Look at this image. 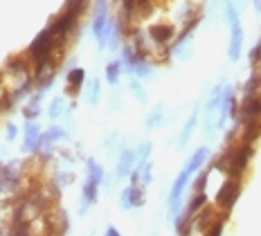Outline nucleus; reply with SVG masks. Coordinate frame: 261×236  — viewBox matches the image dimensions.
I'll list each match as a JSON object with an SVG mask.
<instances>
[{"label": "nucleus", "mask_w": 261, "mask_h": 236, "mask_svg": "<svg viewBox=\"0 0 261 236\" xmlns=\"http://www.w3.org/2000/svg\"><path fill=\"white\" fill-rule=\"evenodd\" d=\"M16 236H30V234H27V229L23 227V229H20V232H18V234H16Z\"/></svg>", "instance_id": "obj_35"}, {"label": "nucleus", "mask_w": 261, "mask_h": 236, "mask_svg": "<svg viewBox=\"0 0 261 236\" xmlns=\"http://www.w3.org/2000/svg\"><path fill=\"white\" fill-rule=\"evenodd\" d=\"M173 34H176V30H173L171 25H153L149 27V36L151 41L155 43V45H165V43H169Z\"/></svg>", "instance_id": "obj_6"}, {"label": "nucleus", "mask_w": 261, "mask_h": 236, "mask_svg": "<svg viewBox=\"0 0 261 236\" xmlns=\"http://www.w3.org/2000/svg\"><path fill=\"white\" fill-rule=\"evenodd\" d=\"M130 205H133V202H130V187H128V189L122 194V207H124V209H128Z\"/></svg>", "instance_id": "obj_29"}, {"label": "nucleus", "mask_w": 261, "mask_h": 236, "mask_svg": "<svg viewBox=\"0 0 261 236\" xmlns=\"http://www.w3.org/2000/svg\"><path fill=\"white\" fill-rule=\"evenodd\" d=\"M14 99H16L14 95H3L0 97V111H9V108L14 106Z\"/></svg>", "instance_id": "obj_27"}, {"label": "nucleus", "mask_w": 261, "mask_h": 236, "mask_svg": "<svg viewBox=\"0 0 261 236\" xmlns=\"http://www.w3.org/2000/svg\"><path fill=\"white\" fill-rule=\"evenodd\" d=\"M74 23H77V14L65 12V9H63V14L59 16V18L54 20V23H52L50 27H47V30H50L57 38H63L65 34H70V30L74 27Z\"/></svg>", "instance_id": "obj_3"}, {"label": "nucleus", "mask_w": 261, "mask_h": 236, "mask_svg": "<svg viewBox=\"0 0 261 236\" xmlns=\"http://www.w3.org/2000/svg\"><path fill=\"white\" fill-rule=\"evenodd\" d=\"M99 92H101V86L97 79H92L88 84V90H86V99H88V103H92L95 106L97 101H99Z\"/></svg>", "instance_id": "obj_18"}, {"label": "nucleus", "mask_w": 261, "mask_h": 236, "mask_svg": "<svg viewBox=\"0 0 261 236\" xmlns=\"http://www.w3.org/2000/svg\"><path fill=\"white\" fill-rule=\"evenodd\" d=\"M207 153H210V151L205 149V146H203V149H198V151H196L192 158H189V162H187V167H185V169H187L189 173H194L196 169H200V164H203L205 160H207Z\"/></svg>", "instance_id": "obj_14"}, {"label": "nucleus", "mask_w": 261, "mask_h": 236, "mask_svg": "<svg viewBox=\"0 0 261 236\" xmlns=\"http://www.w3.org/2000/svg\"><path fill=\"white\" fill-rule=\"evenodd\" d=\"M106 236H122V234H119L115 227H108V229H106Z\"/></svg>", "instance_id": "obj_33"}, {"label": "nucleus", "mask_w": 261, "mask_h": 236, "mask_svg": "<svg viewBox=\"0 0 261 236\" xmlns=\"http://www.w3.org/2000/svg\"><path fill=\"white\" fill-rule=\"evenodd\" d=\"M135 164V151H124L122 155H119V164H117V175L119 178H124L130 169H133Z\"/></svg>", "instance_id": "obj_10"}, {"label": "nucleus", "mask_w": 261, "mask_h": 236, "mask_svg": "<svg viewBox=\"0 0 261 236\" xmlns=\"http://www.w3.org/2000/svg\"><path fill=\"white\" fill-rule=\"evenodd\" d=\"M196 119H198V106H196V108H194V113L189 115L187 124H185V128H182V133H180V140H178V144H180V146L187 144V140L192 137V130L196 128Z\"/></svg>", "instance_id": "obj_12"}, {"label": "nucleus", "mask_w": 261, "mask_h": 236, "mask_svg": "<svg viewBox=\"0 0 261 236\" xmlns=\"http://www.w3.org/2000/svg\"><path fill=\"white\" fill-rule=\"evenodd\" d=\"M241 115L250 122H254V119L261 115V99L259 97H246V101H243V108H241Z\"/></svg>", "instance_id": "obj_8"}, {"label": "nucleus", "mask_w": 261, "mask_h": 236, "mask_svg": "<svg viewBox=\"0 0 261 236\" xmlns=\"http://www.w3.org/2000/svg\"><path fill=\"white\" fill-rule=\"evenodd\" d=\"M205 202H207V196H205L203 191H198V196H196V198L192 200V205H189V214H196L200 207L205 205Z\"/></svg>", "instance_id": "obj_25"}, {"label": "nucleus", "mask_w": 261, "mask_h": 236, "mask_svg": "<svg viewBox=\"0 0 261 236\" xmlns=\"http://www.w3.org/2000/svg\"><path fill=\"white\" fill-rule=\"evenodd\" d=\"M259 59H261V41L252 47V52H250V63H259Z\"/></svg>", "instance_id": "obj_28"}, {"label": "nucleus", "mask_w": 261, "mask_h": 236, "mask_svg": "<svg viewBox=\"0 0 261 236\" xmlns=\"http://www.w3.org/2000/svg\"><path fill=\"white\" fill-rule=\"evenodd\" d=\"M65 111V99L63 97H57L52 103H50V111H47V115H50V119H57V117H61Z\"/></svg>", "instance_id": "obj_21"}, {"label": "nucleus", "mask_w": 261, "mask_h": 236, "mask_svg": "<svg viewBox=\"0 0 261 236\" xmlns=\"http://www.w3.org/2000/svg\"><path fill=\"white\" fill-rule=\"evenodd\" d=\"M88 171H90V180H95V182H101L104 173H101V167L95 160H88Z\"/></svg>", "instance_id": "obj_24"}, {"label": "nucleus", "mask_w": 261, "mask_h": 236, "mask_svg": "<svg viewBox=\"0 0 261 236\" xmlns=\"http://www.w3.org/2000/svg\"><path fill=\"white\" fill-rule=\"evenodd\" d=\"M39 126H36L34 122H27L25 126V151L30 149H36L39 146Z\"/></svg>", "instance_id": "obj_9"}, {"label": "nucleus", "mask_w": 261, "mask_h": 236, "mask_svg": "<svg viewBox=\"0 0 261 236\" xmlns=\"http://www.w3.org/2000/svg\"><path fill=\"white\" fill-rule=\"evenodd\" d=\"M162 124H165V106L160 103V106H155L153 111L149 113V117H146V128L153 130V128H158V126H162Z\"/></svg>", "instance_id": "obj_11"}, {"label": "nucleus", "mask_w": 261, "mask_h": 236, "mask_svg": "<svg viewBox=\"0 0 261 236\" xmlns=\"http://www.w3.org/2000/svg\"><path fill=\"white\" fill-rule=\"evenodd\" d=\"M84 79H86V70L84 68H72L68 72V86L70 90H79L84 86Z\"/></svg>", "instance_id": "obj_13"}, {"label": "nucleus", "mask_w": 261, "mask_h": 236, "mask_svg": "<svg viewBox=\"0 0 261 236\" xmlns=\"http://www.w3.org/2000/svg\"><path fill=\"white\" fill-rule=\"evenodd\" d=\"M16 133H18V128H16L14 124H9V126H7V140H14Z\"/></svg>", "instance_id": "obj_32"}, {"label": "nucleus", "mask_w": 261, "mask_h": 236, "mask_svg": "<svg viewBox=\"0 0 261 236\" xmlns=\"http://www.w3.org/2000/svg\"><path fill=\"white\" fill-rule=\"evenodd\" d=\"M257 135H259V126H257V122H250V124H248V128H246V142L250 144V142H252Z\"/></svg>", "instance_id": "obj_26"}, {"label": "nucleus", "mask_w": 261, "mask_h": 236, "mask_svg": "<svg viewBox=\"0 0 261 236\" xmlns=\"http://www.w3.org/2000/svg\"><path fill=\"white\" fill-rule=\"evenodd\" d=\"M128 88H130V92H133L135 99H138L140 103H146V90H144L142 81H140V79H133V81L128 84Z\"/></svg>", "instance_id": "obj_19"}, {"label": "nucleus", "mask_w": 261, "mask_h": 236, "mask_svg": "<svg viewBox=\"0 0 261 236\" xmlns=\"http://www.w3.org/2000/svg\"><path fill=\"white\" fill-rule=\"evenodd\" d=\"M205 182H207V171H205L203 175H200L198 180H196V189L198 191H203V187H205Z\"/></svg>", "instance_id": "obj_30"}, {"label": "nucleus", "mask_w": 261, "mask_h": 236, "mask_svg": "<svg viewBox=\"0 0 261 236\" xmlns=\"http://www.w3.org/2000/svg\"><path fill=\"white\" fill-rule=\"evenodd\" d=\"M221 232H223V223L219 221V223H214V227H212L210 236H221Z\"/></svg>", "instance_id": "obj_31"}, {"label": "nucleus", "mask_w": 261, "mask_h": 236, "mask_svg": "<svg viewBox=\"0 0 261 236\" xmlns=\"http://www.w3.org/2000/svg\"><path fill=\"white\" fill-rule=\"evenodd\" d=\"M61 137H63V130H61V128H47L45 133H43V135L39 137V146H36V149H41V146L50 144V142L61 140Z\"/></svg>", "instance_id": "obj_17"}, {"label": "nucleus", "mask_w": 261, "mask_h": 236, "mask_svg": "<svg viewBox=\"0 0 261 236\" xmlns=\"http://www.w3.org/2000/svg\"><path fill=\"white\" fill-rule=\"evenodd\" d=\"M86 5H88V0H65V12H72V14H77L81 16L86 12Z\"/></svg>", "instance_id": "obj_20"}, {"label": "nucleus", "mask_w": 261, "mask_h": 236, "mask_svg": "<svg viewBox=\"0 0 261 236\" xmlns=\"http://www.w3.org/2000/svg\"><path fill=\"white\" fill-rule=\"evenodd\" d=\"M225 20L230 25L239 23V9L234 7V3H225Z\"/></svg>", "instance_id": "obj_23"}, {"label": "nucleus", "mask_w": 261, "mask_h": 236, "mask_svg": "<svg viewBox=\"0 0 261 236\" xmlns=\"http://www.w3.org/2000/svg\"><path fill=\"white\" fill-rule=\"evenodd\" d=\"M241 50H243V30L241 25H232V36H230V47H227V57L232 63H237L241 59Z\"/></svg>", "instance_id": "obj_5"}, {"label": "nucleus", "mask_w": 261, "mask_h": 236, "mask_svg": "<svg viewBox=\"0 0 261 236\" xmlns=\"http://www.w3.org/2000/svg\"><path fill=\"white\" fill-rule=\"evenodd\" d=\"M250 155H252V149H250V144L239 146V149L230 155V164H227V173H230L232 178L241 175V173H243V169H246V164H248V160H250Z\"/></svg>", "instance_id": "obj_2"}, {"label": "nucleus", "mask_w": 261, "mask_h": 236, "mask_svg": "<svg viewBox=\"0 0 261 236\" xmlns=\"http://www.w3.org/2000/svg\"><path fill=\"white\" fill-rule=\"evenodd\" d=\"M97 187H99V182H95V180H88L84 187V196L88 202H95L97 200Z\"/></svg>", "instance_id": "obj_22"}, {"label": "nucleus", "mask_w": 261, "mask_h": 236, "mask_svg": "<svg viewBox=\"0 0 261 236\" xmlns=\"http://www.w3.org/2000/svg\"><path fill=\"white\" fill-rule=\"evenodd\" d=\"M30 57L34 59V68H36V79H41L43 72L47 70V65L52 63L54 57V34L50 30L41 32L39 36L32 41L30 45Z\"/></svg>", "instance_id": "obj_1"}, {"label": "nucleus", "mask_w": 261, "mask_h": 236, "mask_svg": "<svg viewBox=\"0 0 261 236\" xmlns=\"http://www.w3.org/2000/svg\"><path fill=\"white\" fill-rule=\"evenodd\" d=\"M119 74H122V63H119V61H111L106 65V81L111 86L119 84Z\"/></svg>", "instance_id": "obj_15"}, {"label": "nucleus", "mask_w": 261, "mask_h": 236, "mask_svg": "<svg viewBox=\"0 0 261 236\" xmlns=\"http://www.w3.org/2000/svg\"><path fill=\"white\" fill-rule=\"evenodd\" d=\"M237 198H239V182H234V180H227V182L221 187L219 194H216V202H219L221 207H225V209H230L237 202Z\"/></svg>", "instance_id": "obj_4"}, {"label": "nucleus", "mask_w": 261, "mask_h": 236, "mask_svg": "<svg viewBox=\"0 0 261 236\" xmlns=\"http://www.w3.org/2000/svg\"><path fill=\"white\" fill-rule=\"evenodd\" d=\"M254 3V9H257V12H261V0H252Z\"/></svg>", "instance_id": "obj_34"}, {"label": "nucleus", "mask_w": 261, "mask_h": 236, "mask_svg": "<svg viewBox=\"0 0 261 236\" xmlns=\"http://www.w3.org/2000/svg\"><path fill=\"white\" fill-rule=\"evenodd\" d=\"M189 173L187 169H185V171L178 175L176 178V182H173V189H171V194H169V212L171 214H176V205H178V198H180V194H182V189H185V185H187V180H189Z\"/></svg>", "instance_id": "obj_7"}, {"label": "nucleus", "mask_w": 261, "mask_h": 236, "mask_svg": "<svg viewBox=\"0 0 261 236\" xmlns=\"http://www.w3.org/2000/svg\"><path fill=\"white\" fill-rule=\"evenodd\" d=\"M7 70L9 72H16V74H27V70H30V63H27V59H20V57H14L7 61Z\"/></svg>", "instance_id": "obj_16"}]
</instances>
